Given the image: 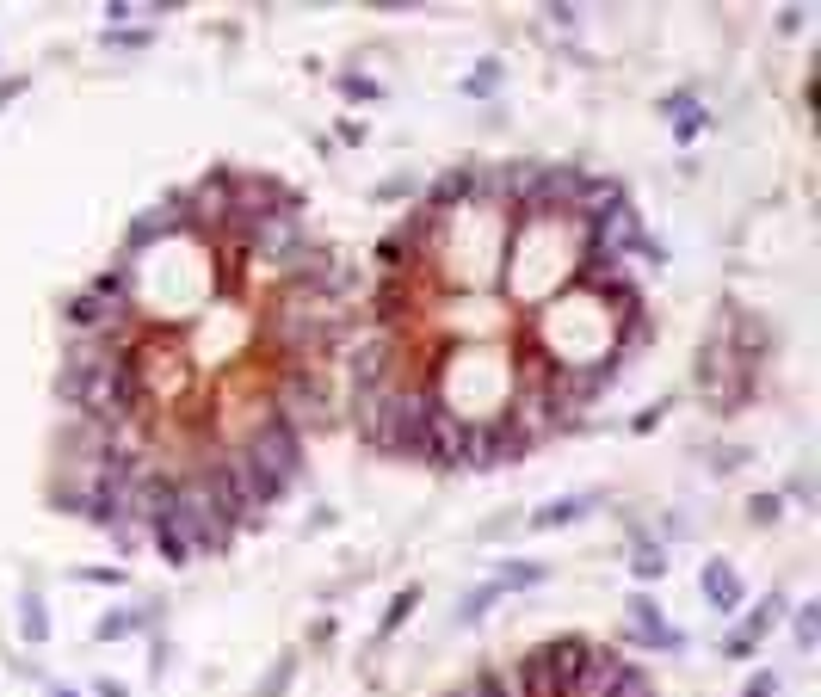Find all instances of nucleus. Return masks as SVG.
<instances>
[{
	"mask_svg": "<svg viewBox=\"0 0 821 697\" xmlns=\"http://www.w3.org/2000/svg\"><path fill=\"white\" fill-rule=\"evenodd\" d=\"M235 463H241V475H247L254 506L266 512V506H278L284 494H291V482H297V469H303V432L260 395V408H254V420H247L241 445H235Z\"/></svg>",
	"mask_w": 821,
	"mask_h": 697,
	"instance_id": "1",
	"label": "nucleus"
},
{
	"mask_svg": "<svg viewBox=\"0 0 821 697\" xmlns=\"http://www.w3.org/2000/svg\"><path fill=\"white\" fill-rule=\"evenodd\" d=\"M272 408L291 420L303 438L309 432H328L340 420V389H334V364H272Z\"/></svg>",
	"mask_w": 821,
	"mask_h": 697,
	"instance_id": "2",
	"label": "nucleus"
},
{
	"mask_svg": "<svg viewBox=\"0 0 821 697\" xmlns=\"http://www.w3.org/2000/svg\"><path fill=\"white\" fill-rule=\"evenodd\" d=\"M180 235V198H161V204H149L136 216V223L124 229V247H118V266H136V260H149V253L161 247V241H173Z\"/></svg>",
	"mask_w": 821,
	"mask_h": 697,
	"instance_id": "3",
	"label": "nucleus"
},
{
	"mask_svg": "<svg viewBox=\"0 0 821 697\" xmlns=\"http://www.w3.org/2000/svg\"><path fill=\"white\" fill-rule=\"evenodd\" d=\"M661 648V654H680L686 648V630L680 623H667L655 599H630V630H624V648Z\"/></svg>",
	"mask_w": 821,
	"mask_h": 697,
	"instance_id": "4",
	"label": "nucleus"
},
{
	"mask_svg": "<svg viewBox=\"0 0 821 697\" xmlns=\"http://www.w3.org/2000/svg\"><path fill=\"white\" fill-rule=\"evenodd\" d=\"M778 617H784V599L772 593L766 605H754V611H747V617L735 623V630L723 636V654H729V660H747V654H754V642H760V636L772 630V623H778Z\"/></svg>",
	"mask_w": 821,
	"mask_h": 697,
	"instance_id": "5",
	"label": "nucleus"
},
{
	"mask_svg": "<svg viewBox=\"0 0 821 697\" xmlns=\"http://www.w3.org/2000/svg\"><path fill=\"white\" fill-rule=\"evenodd\" d=\"M112 315H130V309H105V303L93 297V290H75V297H68V303H62V321H68V334H75V340H87V334H99V327H105V321H112Z\"/></svg>",
	"mask_w": 821,
	"mask_h": 697,
	"instance_id": "6",
	"label": "nucleus"
},
{
	"mask_svg": "<svg viewBox=\"0 0 821 697\" xmlns=\"http://www.w3.org/2000/svg\"><path fill=\"white\" fill-rule=\"evenodd\" d=\"M698 586H704V605H710V611H735V605H741V574H735L729 562H704Z\"/></svg>",
	"mask_w": 821,
	"mask_h": 697,
	"instance_id": "7",
	"label": "nucleus"
},
{
	"mask_svg": "<svg viewBox=\"0 0 821 697\" xmlns=\"http://www.w3.org/2000/svg\"><path fill=\"white\" fill-rule=\"evenodd\" d=\"M587 512H593V494H562V500H550V506L531 512V531H562V525L587 519Z\"/></svg>",
	"mask_w": 821,
	"mask_h": 697,
	"instance_id": "8",
	"label": "nucleus"
},
{
	"mask_svg": "<svg viewBox=\"0 0 821 697\" xmlns=\"http://www.w3.org/2000/svg\"><path fill=\"white\" fill-rule=\"evenodd\" d=\"M93 297L105 303V309H136L130 297H136V284H130V266H105L99 278H93Z\"/></svg>",
	"mask_w": 821,
	"mask_h": 697,
	"instance_id": "9",
	"label": "nucleus"
},
{
	"mask_svg": "<svg viewBox=\"0 0 821 697\" xmlns=\"http://www.w3.org/2000/svg\"><path fill=\"white\" fill-rule=\"evenodd\" d=\"M667 124L680 130V142H692V136L710 124V118L698 112V93H667Z\"/></svg>",
	"mask_w": 821,
	"mask_h": 697,
	"instance_id": "10",
	"label": "nucleus"
},
{
	"mask_svg": "<svg viewBox=\"0 0 821 697\" xmlns=\"http://www.w3.org/2000/svg\"><path fill=\"white\" fill-rule=\"evenodd\" d=\"M19 636H25L31 648H44V642H50V611H44L38 593H25V605H19Z\"/></svg>",
	"mask_w": 821,
	"mask_h": 697,
	"instance_id": "11",
	"label": "nucleus"
},
{
	"mask_svg": "<svg viewBox=\"0 0 821 697\" xmlns=\"http://www.w3.org/2000/svg\"><path fill=\"white\" fill-rule=\"evenodd\" d=\"M420 605V586H402V593L396 599H389V611H383V623H377V642H389V636H396L402 630V623H408V611Z\"/></svg>",
	"mask_w": 821,
	"mask_h": 697,
	"instance_id": "12",
	"label": "nucleus"
},
{
	"mask_svg": "<svg viewBox=\"0 0 821 697\" xmlns=\"http://www.w3.org/2000/svg\"><path fill=\"white\" fill-rule=\"evenodd\" d=\"M630 574H636V580H661V574H667V556H661L655 543H636V549H630Z\"/></svg>",
	"mask_w": 821,
	"mask_h": 697,
	"instance_id": "13",
	"label": "nucleus"
},
{
	"mask_svg": "<svg viewBox=\"0 0 821 697\" xmlns=\"http://www.w3.org/2000/svg\"><path fill=\"white\" fill-rule=\"evenodd\" d=\"M142 623H149V611H112V617L99 623V636L112 642V636H130V630H142Z\"/></svg>",
	"mask_w": 821,
	"mask_h": 697,
	"instance_id": "14",
	"label": "nucleus"
},
{
	"mask_svg": "<svg viewBox=\"0 0 821 697\" xmlns=\"http://www.w3.org/2000/svg\"><path fill=\"white\" fill-rule=\"evenodd\" d=\"M494 599H501V586H494V580H488V586H476V593H470V599H463V611H457V623H476V617H482V611H488Z\"/></svg>",
	"mask_w": 821,
	"mask_h": 697,
	"instance_id": "15",
	"label": "nucleus"
},
{
	"mask_svg": "<svg viewBox=\"0 0 821 697\" xmlns=\"http://www.w3.org/2000/svg\"><path fill=\"white\" fill-rule=\"evenodd\" d=\"M538 580H544V568H538V562H507L494 586H538Z\"/></svg>",
	"mask_w": 821,
	"mask_h": 697,
	"instance_id": "16",
	"label": "nucleus"
},
{
	"mask_svg": "<svg viewBox=\"0 0 821 697\" xmlns=\"http://www.w3.org/2000/svg\"><path fill=\"white\" fill-rule=\"evenodd\" d=\"M494 81H501V62H482L470 81H463V93H476V99H488L494 93Z\"/></svg>",
	"mask_w": 821,
	"mask_h": 697,
	"instance_id": "17",
	"label": "nucleus"
},
{
	"mask_svg": "<svg viewBox=\"0 0 821 697\" xmlns=\"http://www.w3.org/2000/svg\"><path fill=\"white\" fill-rule=\"evenodd\" d=\"M815 630H821V611L803 605V611H797V648H815Z\"/></svg>",
	"mask_w": 821,
	"mask_h": 697,
	"instance_id": "18",
	"label": "nucleus"
},
{
	"mask_svg": "<svg viewBox=\"0 0 821 697\" xmlns=\"http://www.w3.org/2000/svg\"><path fill=\"white\" fill-rule=\"evenodd\" d=\"M291 673H297V654H284V660H278V673H272V679L260 685V697H278L284 685H291Z\"/></svg>",
	"mask_w": 821,
	"mask_h": 697,
	"instance_id": "19",
	"label": "nucleus"
},
{
	"mask_svg": "<svg viewBox=\"0 0 821 697\" xmlns=\"http://www.w3.org/2000/svg\"><path fill=\"white\" fill-rule=\"evenodd\" d=\"M747 512H754V525H766V519H778V512H784V500H778V494H754V506H747Z\"/></svg>",
	"mask_w": 821,
	"mask_h": 697,
	"instance_id": "20",
	"label": "nucleus"
},
{
	"mask_svg": "<svg viewBox=\"0 0 821 697\" xmlns=\"http://www.w3.org/2000/svg\"><path fill=\"white\" fill-rule=\"evenodd\" d=\"M778 691V673H754V679H747V691L741 697H772Z\"/></svg>",
	"mask_w": 821,
	"mask_h": 697,
	"instance_id": "21",
	"label": "nucleus"
},
{
	"mask_svg": "<svg viewBox=\"0 0 821 697\" xmlns=\"http://www.w3.org/2000/svg\"><path fill=\"white\" fill-rule=\"evenodd\" d=\"M105 44H130V50H142V44H149V31H105Z\"/></svg>",
	"mask_w": 821,
	"mask_h": 697,
	"instance_id": "22",
	"label": "nucleus"
},
{
	"mask_svg": "<svg viewBox=\"0 0 821 697\" xmlns=\"http://www.w3.org/2000/svg\"><path fill=\"white\" fill-rule=\"evenodd\" d=\"M99 697H124V685L118 679H99Z\"/></svg>",
	"mask_w": 821,
	"mask_h": 697,
	"instance_id": "23",
	"label": "nucleus"
},
{
	"mask_svg": "<svg viewBox=\"0 0 821 697\" xmlns=\"http://www.w3.org/2000/svg\"><path fill=\"white\" fill-rule=\"evenodd\" d=\"M19 87H25V81H0V105H7V99H13Z\"/></svg>",
	"mask_w": 821,
	"mask_h": 697,
	"instance_id": "24",
	"label": "nucleus"
},
{
	"mask_svg": "<svg viewBox=\"0 0 821 697\" xmlns=\"http://www.w3.org/2000/svg\"><path fill=\"white\" fill-rule=\"evenodd\" d=\"M56 697H75V691H56Z\"/></svg>",
	"mask_w": 821,
	"mask_h": 697,
	"instance_id": "25",
	"label": "nucleus"
}]
</instances>
